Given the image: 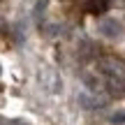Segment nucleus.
<instances>
[{"label": "nucleus", "instance_id": "nucleus-1", "mask_svg": "<svg viewBox=\"0 0 125 125\" xmlns=\"http://www.w3.org/2000/svg\"><path fill=\"white\" fill-rule=\"evenodd\" d=\"M100 72H102V90L109 95L121 97L125 95V70L118 60L104 58L100 62Z\"/></svg>", "mask_w": 125, "mask_h": 125}, {"label": "nucleus", "instance_id": "nucleus-2", "mask_svg": "<svg viewBox=\"0 0 125 125\" xmlns=\"http://www.w3.org/2000/svg\"><path fill=\"white\" fill-rule=\"evenodd\" d=\"M81 104H83L86 109H102L104 104H107V97H104L102 93L86 90V93H81Z\"/></svg>", "mask_w": 125, "mask_h": 125}, {"label": "nucleus", "instance_id": "nucleus-3", "mask_svg": "<svg viewBox=\"0 0 125 125\" xmlns=\"http://www.w3.org/2000/svg\"><path fill=\"white\" fill-rule=\"evenodd\" d=\"M121 23L118 21H114V19H104L102 23H100V32H102L104 37H118L121 35Z\"/></svg>", "mask_w": 125, "mask_h": 125}, {"label": "nucleus", "instance_id": "nucleus-4", "mask_svg": "<svg viewBox=\"0 0 125 125\" xmlns=\"http://www.w3.org/2000/svg\"><path fill=\"white\" fill-rule=\"evenodd\" d=\"M109 7V0H88V12L93 14H102Z\"/></svg>", "mask_w": 125, "mask_h": 125}, {"label": "nucleus", "instance_id": "nucleus-5", "mask_svg": "<svg viewBox=\"0 0 125 125\" xmlns=\"http://www.w3.org/2000/svg\"><path fill=\"white\" fill-rule=\"evenodd\" d=\"M111 121H114V123H125V114H116Z\"/></svg>", "mask_w": 125, "mask_h": 125}, {"label": "nucleus", "instance_id": "nucleus-6", "mask_svg": "<svg viewBox=\"0 0 125 125\" xmlns=\"http://www.w3.org/2000/svg\"><path fill=\"white\" fill-rule=\"evenodd\" d=\"M0 125H16V123L9 121V118H2V116H0Z\"/></svg>", "mask_w": 125, "mask_h": 125}]
</instances>
